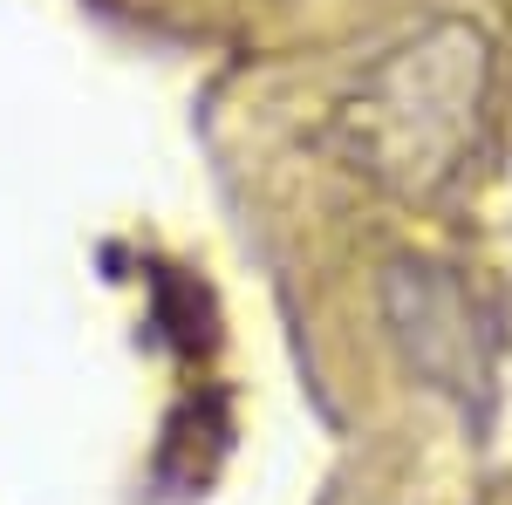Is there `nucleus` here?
<instances>
[{
	"instance_id": "1",
	"label": "nucleus",
	"mask_w": 512,
	"mask_h": 505,
	"mask_svg": "<svg viewBox=\"0 0 512 505\" xmlns=\"http://www.w3.org/2000/svg\"><path fill=\"white\" fill-rule=\"evenodd\" d=\"M485 89L492 41L472 21H437L362 76L335 117V137L369 185L396 198H437L478 144Z\"/></svg>"
},
{
	"instance_id": "2",
	"label": "nucleus",
	"mask_w": 512,
	"mask_h": 505,
	"mask_svg": "<svg viewBox=\"0 0 512 505\" xmlns=\"http://www.w3.org/2000/svg\"><path fill=\"white\" fill-rule=\"evenodd\" d=\"M383 308H390L396 342H403L410 369L424 383L451 389L465 403L492 389V355H485V335H478V308L444 267L396 260L390 280H383Z\"/></svg>"
}]
</instances>
